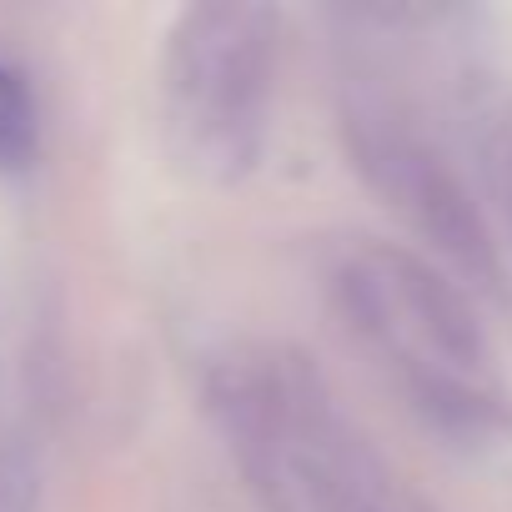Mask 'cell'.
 <instances>
[{
  "instance_id": "3957f363",
  "label": "cell",
  "mask_w": 512,
  "mask_h": 512,
  "mask_svg": "<svg viewBox=\"0 0 512 512\" xmlns=\"http://www.w3.org/2000/svg\"><path fill=\"white\" fill-rule=\"evenodd\" d=\"M282 21L251 0L181 11L161 56V131L191 181H241L272 131Z\"/></svg>"
},
{
  "instance_id": "6da1fadb",
  "label": "cell",
  "mask_w": 512,
  "mask_h": 512,
  "mask_svg": "<svg viewBox=\"0 0 512 512\" xmlns=\"http://www.w3.org/2000/svg\"><path fill=\"white\" fill-rule=\"evenodd\" d=\"M206 407L262 512H437L292 347H231Z\"/></svg>"
},
{
  "instance_id": "5b68a950",
  "label": "cell",
  "mask_w": 512,
  "mask_h": 512,
  "mask_svg": "<svg viewBox=\"0 0 512 512\" xmlns=\"http://www.w3.org/2000/svg\"><path fill=\"white\" fill-rule=\"evenodd\" d=\"M36 146V101L26 81L0 61V166L26 161Z\"/></svg>"
},
{
  "instance_id": "277c9868",
  "label": "cell",
  "mask_w": 512,
  "mask_h": 512,
  "mask_svg": "<svg viewBox=\"0 0 512 512\" xmlns=\"http://www.w3.org/2000/svg\"><path fill=\"white\" fill-rule=\"evenodd\" d=\"M352 131H357V166L372 176V186L432 246H442L457 267L487 272L492 267L487 231H482V216H477L472 196L452 176V166L417 131L392 121L387 111H357Z\"/></svg>"
},
{
  "instance_id": "7a4b0ae2",
  "label": "cell",
  "mask_w": 512,
  "mask_h": 512,
  "mask_svg": "<svg viewBox=\"0 0 512 512\" xmlns=\"http://www.w3.org/2000/svg\"><path fill=\"white\" fill-rule=\"evenodd\" d=\"M342 327L387 387L452 447L512 432V387L472 302L407 246L357 241L332 267Z\"/></svg>"
},
{
  "instance_id": "8992f818",
  "label": "cell",
  "mask_w": 512,
  "mask_h": 512,
  "mask_svg": "<svg viewBox=\"0 0 512 512\" xmlns=\"http://www.w3.org/2000/svg\"><path fill=\"white\" fill-rule=\"evenodd\" d=\"M6 487H11V467H6V452H0V512H6Z\"/></svg>"
}]
</instances>
